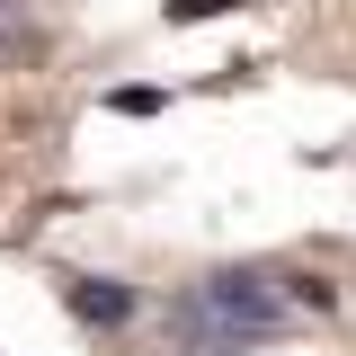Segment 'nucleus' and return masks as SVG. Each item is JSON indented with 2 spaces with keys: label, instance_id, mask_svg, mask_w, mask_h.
I'll return each mask as SVG.
<instances>
[{
  "label": "nucleus",
  "instance_id": "obj_1",
  "mask_svg": "<svg viewBox=\"0 0 356 356\" xmlns=\"http://www.w3.org/2000/svg\"><path fill=\"white\" fill-rule=\"evenodd\" d=\"M294 312H303L294 267L241 259V267H205L196 285H178L161 312V339H170V356H250L276 330H294Z\"/></svg>",
  "mask_w": 356,
  "mask_h": 356
},
{
  "label": "nucleus",
  "instance_id": "obj_2",
  "mask_svg": "<svg viewBox=\"0 0 356 356\" xmlns=\"http://www.w3.org/2000/svg\"><path fill=\"white\" fill-rule=\"evenodd\" d=\"M63 312H72L81 330H125L134 312H143V294L116 285V276H63Z\"/></svg>",
  "mask_w": 356,
  "mask_h": 356
},
{
  "label": "nucleus",
  "instance_id": "obj_3",
  "mask_svg": "<svg viewBox=\"0 0 356 356\" xmlns=\"http://www.w3.org/2000/svg\"><path fill=\"white\" fill-rule=\"evenodd\" d=\"M241 0H170V27H196V18H232Z\"/></svg>",
  "mask_w": 356,
  "mask_h": 356
},
{
  "label": "nucleus",
  "instance_id": "obj_4",
  "mask_svg": "<svg viewBox=\"0 0 356 356\" xmlns=\"http://www.w3.org/2000/svg\"><path fill=\"white\" fill-rule=\"evenodd\" d=\"M116 116H161V89H107Z\"/></svg>",
  "mask_w": 356,
  "mask_h": 356
}]
</instances>
